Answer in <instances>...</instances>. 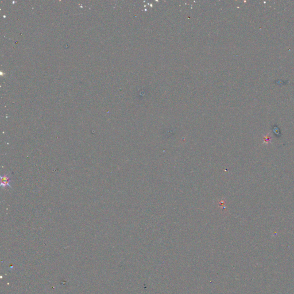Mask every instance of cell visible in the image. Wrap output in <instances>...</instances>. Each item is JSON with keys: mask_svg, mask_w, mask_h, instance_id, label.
I'll return each mask as SVG.
<instances>
[{"mask_svg": "<svg viewBox=\"0 0 294 294\" xmlns=\"http://www.w3.org/2000/svg\"><path fill=\"white\" fill-rule=\"evenodd\" d=\"M11 179L9 174H5L1 177V186L2 188H5L7 187H11Z\"/></svg>", "mask_w": 294, "mask_h": 294, "instance_id": "6da1fadb", "label": "cell"}]
</instances>
